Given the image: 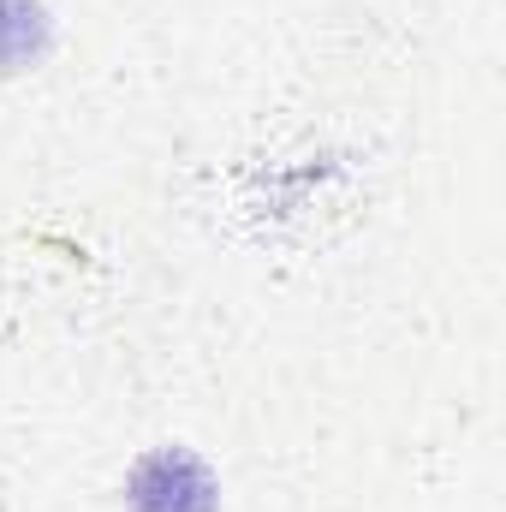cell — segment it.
<instances>
[{
  "label": "cell",
  "instance_id": "2",
  "mask_svg": "<svg viewBox=\"0 0 506 512\" xmlns=\"http://www.w3.org/2000/svg\"><path fill=\"white\" fill-rule=\"evenodd\" d=\"M48 48V12L36 0H0V72L30 66Z\"/></svg>",
  "mask_w": 506,
  "mask_h": 512
},
{
  "label": "cell",
  "instance_id": "1",
  "mask_svg": "<svg viewBox=\"0 0 506 512\" xmlns=\"http://www.w3.org/2000/svg\"><path fill=\"white\" fill-rule=\"evenodd\" d=\"M131 512H215V477L191 453H149L131 471Z\"/></svg>",
  "mask_w": 506,
  "mask_h": 512
}]
</instances>
